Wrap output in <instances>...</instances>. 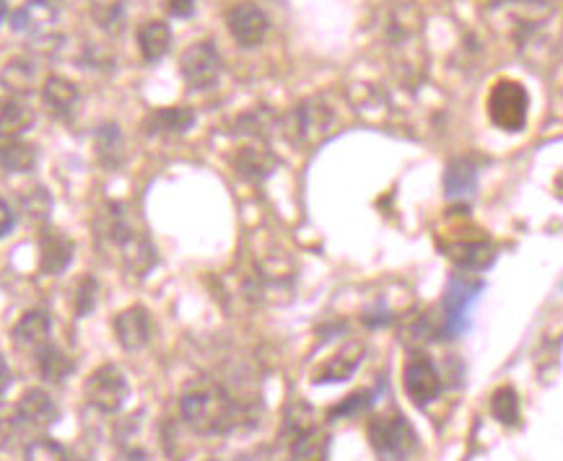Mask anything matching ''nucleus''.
Masks as SVG:
<instances>
[{"instance_id":"nucleus-1","label":"nucleus","mask_w":563,"mask_h":461,"mask_svg":"<svg viewBox=\"0 0 563 461\" xmlns=\"http://www.w3.org/2000/svg\"><path fill=\"white\" fill-rule=\"evenodd\" d=\"M182 420L198 436H226L242 420V407L224 386L205 384L182 394Z\"/></svg>"},{"instance_id":"nucleus-2","label":"nucleus","mask_w":563,"mask_h":461,"mask_svg":"<svg viewBox=\"0 0 563 461\" xmlns=\"http://www.w3.org/2000/svg\"><path fill=\"white\" fill-rule=\"evenodd\" d=\"M488 117L504 133H522L530 120V94L514 78H501L488 94Z\"/></svg>"},{"instance_id":"nucleus-3","label":"nucleus","mask_w":563,"mask_h":461,"mask_svg":"<svg viewBox=\"0 0 563 461\" xmlns=\"http://www.w3.org/2000/svg\"><path fill=\"white\" fill-rule=\"evenodd\" d=\"M366 436H369L372 449L387 461H405L418 443L413 425L405 420V415H397V412L372 417Z\"/></svg>"},{"instance_id":"nucleus-4","label":"nucleus","mask_w":563,"mask_h":461,"mask_svg":"<svg viewBox=\"0 0 563 461\" xmlns=\"http://www.w3.org/2000/svg\"><path fill=\"white\" fill-rule=\"evenodd\" d=\"M333 122V109L314 99V102L296 104V107L283 117L281 130L296 146H299V143L301 146H314V143H320V140L333 130Z\"/></svg>"},{"instance_id":"nucleus-5","label":"nucleus","mask_w":563,"mask_h":461,"mask_svg":"<svg viewBox=\"0 0 563 461\" xmlns=\"http://www.w3.org/2000/svg\"><path fill=\"white\" fill-rule=\"evenodd\" d=\"M84 394L91 407L112 415V412H120L122 405L128 402L130 384L120 368L112 366V363H104L86 379Z\"/></svg>"},{"instance_id":"nucleus-6","label":"nucleus","mask_w":563,"mask_h":461,"mask_svg":"<svg viewBox=\"0 0 563 461\" xmlns=\"http://www.w3.org/2000/svg\"><path fill=\"white\" fill-rule=\"evenodd\" d=\"M221 55H218L216 45L203 39L195 45L187 47L180 57V73L185 78V83L195 91L213 89L221 78Z\"/></svg>"},{"instance_id":"nucleus-7","label":"nucleus","mask_w":563,"mask_h":461,"mask_svg":"<svg viewBox=\"0 0 563 461\" xmlns=\"http://www.w3.org/2000/svg\"><path fill=\"white\" fill-rule=\"evenodd\" d=\"M403 386L408 399L416 407H426L442 394V373L434 366L429 355H410L403 371Z\"/></svg>"},{"instance_id":"nucleus-8","label":"nucleus","mask_w":563,"mask_h":461,"mask_svg":"<svg viewBox=\"0 0 563 461\" xmlns=\"http://www.w3.org/2000/svg\"><path fill=\"white\" fill-rule=\"evenodd\" d=\"M226 26H229V34L237 39V45L244 50H252V47H260L268 37L270 19L265 16V11L257 3H234V6L226 11Z\"/></svg>"},{"instance_id":"nucleus-9","label":"nucleus","mask_w":563,"mask_h":461,"mask_svg":"<svg viewBox=\"0 0 563 461\" xmlns=\"http://www.w3.org/2000/svg\"><path fill=\"white\" fill-rule=\"evenodd\" d=\"M483 291V283L468 278H452L447 293H444V332L447 337H457L465 329L470 306Z\"/></svg>"},{"instance_id":"nucleus-10","label":"nucleus","mask_w":563,"mask_h":461,"mask_svg":"<svg viewBox=\"0 0 563 461\" xmlns=\"http://www.w3.org/2000/svg\"><path fill=\"white\" fill-rule=\"evenodd\" d=\"M13 412H16V420H19L21 428L34 430L50 428V425L58 423L60 415L55 399L47 392H42V389H29V392H24V397L16 402Z\"/></svg>"},{"instance_id":"nucleus-11","label":"nucleus","mask_w":563,"mask_h":461,"mask_svg":"<svg viewBox=\"0 0 563 461\" xmlns=\"http://www.w3.org/2000/svg\"><path fill=\"white\" fill-rule=\"evenodd\" d=\"M112 327H115L117 342H120L125 350L146 348L148 340H151V332H154L151 316H148V311L143 309V306H130V309L120 311V314L115 316Z\"/></svg>"},{"instance_id":"nucleus-12","label":"nucleus","mask_w":563,"mask_h":461,"mask_svg":"<svg viewBox=\"0 0 563 461\" xmlns=\"http://www.w3.org/2000/svg\"><path fill=\"white\" fill-rule=\"evenodd\" d=\"M50 332L52 322L45 311H26L19 322H16V327H13V342L24 353L39 355L50 345Z\"/></svg>"},{"instance_id":"nucleus-13","label":"nucleus","mask_w":563,"mask_h":461,"mask_svg":"<svg viewBox=\"0 0 563 461\" xmlns=\"http://www.w3.org/2000/svg\"><path fill=\"white\" fill-rule=\"evenodd\" d=\"M364 353H366L364 342H348L346 348H340L333 358L317 368L312 381L314 384H338V381H348L353 376V371L361 366Z\"/></svg>"},{"instance_id":"nucleus-14","label":"nucleus","mask_w":563,"mask_h":461,"mask_svg":"<svg viewBox=\"0 0 563 461\" xmlns=\"http://www.w3.org/2000/svg\"><path fill=\"white\" fill-rule=\"evenodd\" d=\"M55 21H58L55 6L42 3V0H26L24 6L11 16L13 32L29 34V37H45V34H50Z\"/></svg>"},{"instance_id":"nucleus-15","label":"nucleus","mask_w":563,"mask_h":461,"mask_svg":"<svg viewBox=\"0 0 563 461\" xmlns=\"http://www.w3.org/2000/svg\"><path fill=\"white\" fill-rule=\"evenodd\" d=\"M73 252H76V244L68 236L55 228H47L39 239V270L45 275H60L73 262Z\"/></svg>"},{"instance_id":"nucleus-16","label":"nucleus","mask_w":563,"mask_h":461,"mask_svg":"<svg viewBox=\"0 0 563 461\" xmlns=\"http://www.w3.org/2000/svg\"><path fill=\"white\" fill-rule=\"evenodd\" d=\"M195 125V112L190 107H161L148 114L143 127L151 135H182Z\"/></svg>"},{"instance_id":"nucleus-17","label":"nucleus","mask_w":563,"mask_h":461,"mask_svg":"<svg viewBox=\"0 0 563 461\" xmlns=\"http://www.w3.org/2000/svg\"><path fill=\"white\" fill-rule=\"evenodd\" d=\"M172 47V29L167 21H143L138 29V50L146 63H159Z\"/></svg>"},{"instance_id":"nucleus-18","label":"nucleus","mask_w":563,"mask_h":461,"mask_svg":"<svg viewBox=\"0 0 563 461\" xmlns=\"http://www.w3.org/2000/svg\"><path fill=\"white\" fill-rule=\"evenodd\" d=\"M475 187H478V166L470 158L449 161L444 171V195L449 200H460V197L473 195Z\"/></svg>"},{"instance_id":"nucleus-19","label":"nucleus","mask_w":563,"mask_h":461,"mask_svg":"<svg viewBox=\"0 0 563 461\" xmlns=\"http://www.w3.org/2000/svg\"><path fill=\"white\" fill-rule=\"evenodd\" d=\"M117 249H120L125 267H128L130 272H135V275H148L151 267L156 265L154 244H151L143 234H138V231L125 236V239L117 244Z\"/></svg>"},{"instance_id":"nucleus-20","label":"nucleus","mask_w":563,"mask_h":461,"mask_svg":"<svg viewBox=\"0 0 563 461\" xmlns=\"http://www.w3.org/2000/svg\"><path fill=\"white\" fill-rule=\"evenodd\" d=\"M34 109L21 99H6L0 102V140H16L32 130Z\"/></svg>"},{"instance_id":"nucleus-21","label":"nucleus","mask_w":563,"mask_h":461,"mask_svg":"<svg viewBox=\"0 0 563 461\" xmlns=\"http://www.w3.org/2000/svg\"><path fill=\"white\" fill-rule=\"evenodd\" d=\"M234 166H237L239 174H244L252 182H263V179H268L278 169V158L268 148L247 146L237 153Z\"/></svg>"},{"instance_id":"nucleus-22","label":"nucleus","mask_w":563,"mask_h":461,"mask_svg":"<svg viewBox=\"0 0 563 461\" xmlns=\"http://www.w3.org/2000/svg\"><path fill=\"white\" fill-rule=\"evenodd\" d=\"M42 102L47 104V109L52 114L65 117V114H71L73 107H76L78 86L63 76H50L45 81V86H42Z\"/></svg>"},{"instance_id":"nucleus-23","label":"nucleus","mask_w":563,"mask_h":461,"mask_svg":"<svg viewBox=\"0 0 563 461\" xmlns=\"http://www.w3.org/2000/svg\"><path fill=\"white\" fill-rule=\"evenodd\" d=\"M39 161V153L32 143L16 140H0V166L13 174H26L32 171Z\"/></svg>"},{"instance_id":"nucleus-24","label":"nucleus","mask_w":563,"mask_h":461,"mask_svg":"<svg viewBox=\"0 0 563 461\" xmlns=\"http://www.w3.org/2000/svg\"><path fill=\"white\" fill-rule=\"evenodd\" d=\"M330 456V436L320 428L304 430L291 443V459L294 461H327Z\"/></svg>"},{"instance_id":"nucleus-25","label":"nucleus","mask_w":563,"mask_h":461,"mask_svg":"<svg viewBox=\"0 0 563 461\" xmlns=\"http://www.w3.org/2000/svg\"><path fill=\"white\" fill-rule=\"evenodd\" d=\"M278 130V117L268 107H255L252 112H244L234 122V133L247 135V138L268 140Z\"/></svg>"},{"instance_id":"nucleus-26","label":"nucleus","mask_w":563,"mask_h":461,"mask_svg":"<svg viewBox=\"0 0 563 461\" xmlns=\"http://www.w3.org/2000/svg\"><path fill=\"white\" fill-rule=\"evenodd\" d=\"M449 257L455 259L457 265L465 267V270H483L493 262L496 252L491 249V244L483 239L473 241H460L455 247H449Z\"/></svg>"},{"instance_id":"nucleus-27","label":"nucleus","mask_w":563,"mask_h":461,"mask_svg":"<svg viewBox=\"0 0 563 461\" xmlns=\"http://www.w3.org/2000/svg\"><path fill=\"white\" fill-rule=\"evenodd\" d=\"M94 143L96 156H99V161H102L104 166H109V169L120 166V161L125 158V138H122L120 127L112 125V122L102 125L96 130Z\"/></svg>"},{"instance_id":"nucleus-28","label":"nucleus","mask_w":563,"mask_h":461,"mask_svg":"<svg viewBox=\"0 0 563 461\" xmlns=\"http://www.w3.org/2000/svg\"><path fill=\"white\" fill-rule=\"evenodd\" d=\"M37 368L39 376L47 381V384H63L73 371V360L63 353L55 345H47L42 353L37 355Z\"/></svg>"},{"instance_id":"nucleus-29","label":"nucleus","mask_w":563,"mask_h":461,"mask_svg":"<svg viewBox=\"0 0 563 461\" xmlns=\"http://www.w3.org/2000/svg\"><path fill=\"white\" fill-rule=\"evenodd\" d=\"M491 415L499 420L501 425L512 428L519 425V415H522V407H519V394L514 392L512 386H499L491 397Z\"/></svg>"},{"instance_id":"nucleus-30","label":"nucleus","mask_w":563,"mask_h":461,"mask_svg":"<svg viewBox=\"0 0 563 461\" xmlns=\"http://www.w3.org/2000/svg\"><path fill=\"white\" fill-rule=\"evenodd\" d=\"M24 461H68V451L52 438H37L26 446Z\"/></svg>"},{"instance_id":"nucleus-31","label":"nucleus","mask_w":563,"mask_h":461,"mask_svg":"<svg viewBox=\"0 0 563 461\" xmlns=\"http://www.w3.org/2000/svg\"><path fill=\"white\" fill-rule=\"evenodd\" d=\"M374 397L369 389H364V392H353L348 394L343 402H340L338 407H333L330 410V420H348V417H359L361 412H366L369 407H372Z\"/></svg>"},{"instance_id":"nucleus-32","label":"nucleus","mask_w":563,"mask_h":461,"mask_svg":"<svg viewBox=\"0 0 563 461\" xmlns=\"http://www.w3.org/2000/svg\"><path fill=\"white\" fill-rule=\"evenodd\" d=\"M96 291H99V285L91 275L78 280V288H76V298H73V306H76V314L78 316H86L96 304Z\"/></svg>"},{"instance_id":"nucleus-33","label":"nucleus","mask_w":563,"mask_h":461,"mask_svg":"<svg viewBox=\"0 0 563 461\" xmlns=\"http://www.w3.org/2000/svg\"><path fill=\"white\" fill-rule=\"evenodd\" d=\"M3 78H6V83L11 89L29 91V83H32L34 78L32 63H11L6 68V73H3Z\"/></svg>"},{"instance_id":"nucleus-34","label":"nucleus","mask_w":563,"mask_h":461,"mask_svg":"<svg viewBox=\"0 0 563 461\" xmlns=\"http://www.w3.org/2000/svg\"><path fill=\"white\" fill-rule=\"evenodd\" d=\"M50 195H47L42 187H34V192L29 197H24V208L26 213L32 215V218H47V213H50Z\"/></svg>"},{"instance_id":"nucleus-35","label":"nucleus","mask_w":563,"mask_h":461,"mask_svg":"<svg viewBox=\"0 0 563 461\" xmlns=\"http://www.w3.org/2000/svg\"><path fill=\"white\" fill-rule=\"evenodd\" d=\"M19 420H16V412H8V410H0V449H8L19 433Z\"/></svg>"},{"instance_id":"nucleus-36","label":"nucleus","mask_w":563,"mask_h":461,"mask_svg":"<svg viewBox=\"0 0 563 461\" xmlns=\"http://www.w3.org/2000/svg\"><path fill=\"white\" fill-rule=\"evenodd\" d=\"M96 21H99V26H104V29H109V32H117L122 24V8L120 6H99L94 11Z\"/></svg>"},{"instance_id":"nucleus-37","label":"nucleus","mask_w":563,"mask_h":461,"mask_svg":"<svg viewBox=\"0 0 563 461\" xmlns=\"http://www.w3.org/2000/svg\"><path fill=\"white\" fill-rule=\"evenodd\" d=\"M167 11L174 19H190L195 13V0H167Z\"/></svg>"},{"instance_id":"nucleus-38","label":"nucleus","mask_w":563,"mask_h":461,"mask_svg":"<svg viewBox=\"0 0 563 461\" xmlns=\"http://www.w3.org/2000/svg\"><path fill=\"white\" fill-rule=\"evenodd\" d=\"M13 223H16V215H13L11 205L6 200H0V239L11 234Z\"/></svg>"},{"instance_id":"nucleus-39","label":"nucleus","mask_w":563,"mask_h":461,"mask_svg":"<svg viewBox=\"0 0 563 461\" xmlns=\"http://www.w3.org/2000/svg\"><path fill=\"white\" fill-rule=\"evenodd\" d=\"M8 384H11V368H8L6 358L0 355V394L6 392Z\"/></svg>"},{"instance_id":"nucleus-40","label":"nucleus","mask_w":563,"mask_h":461,"mask_svg":"<svg viewBox=\"0 0 563 461\" xmlns=\"http://www.w3.org/2000/svg\"><path fill=\"white\" fill-rule=\"evenodd\" d=\"M6 0H0V24H3V19H6Z\"/></svg>"},{"instance_id":"nucleus-41","label":"nucleus","mask_w":563,"mask_h":461,"mask_svg":"<svg viewBox=\"0 0 563 461\" xmlns=\"http://www.w3.org/2000/svg\"><path fill=\"white\" fill-rule=\"evenodd\" d=\"M491 3H496V6H504L506 3V6H509V3H517V0H491Z\"/></svg>"},{"instance_id":"nucleus-42","label":"nucleus","mask_w":563,"mask_h":461,"mask_svg":"<svg viewBox=\"0 0 563 461\" xmlns=\"http://www.w3.org/2000/svg\"><path fill=\"white\" fill-rule=\"evenodd\" d=\"M42 3H50V6H58L60 0H42Z\"/></svg>"},{"instance_id":"nucleus-43","label":"nucleus","mask_w":563,"mask_h":461,"mask_svg":"<svg viewBox=\"0 0 563 461\" xmlns=\"http://www.w3.org/2000/svg\"><path fill=\"white\" fill-rule=\"evenodd\" d=\"M211 461H221V459H211Z\"/></svg>"}]
</instances>
